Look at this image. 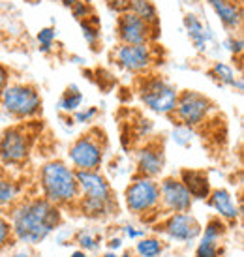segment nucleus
<instances>
[{
  "mask_svg": "<svg viewBox=\"0 0 244 257\" xmlns=\"http://www.w3.org/2000/svg\"><path fill=\"white\" fill-rule=\"evenodd\" d=\"M160 188V210L165 214L175 212H190L192 208V195L188 193L179 177H165L158 182Z\"/></svg>",
  "mask_w": 244,
  "mask_h": 257,
  "instance_id": "ddd939ff",
  "label": "nucleus"
},
{
  "mask_svg": "<svg viewBox=\"0 0 244 257\" xmlns=\"http://www.w3.org/2000/svg\"><path fill=\"white\" fill-rule=\"evenodd\" d=\"M154 229L173 240L190 242V240H195L197 236H201L203 225L190 212H175V214L165 216V220L158 221Z\"/></svg>",
  "mask_w": 244,
  "mask_h": 257,
  "instance_id": "9b49d317",
  "label": "nucleus"
},
{
  "mask_svg": "<svg viewBox=\"0 0 244 257\" xmlns=\"http://www.w3.org/2000/svg\"><path fill=\"white\" fill-rule=\"evenodd\" d=\"M98 114H100V109L90 105V107H85V109H77L73 113V120L77 122V124H92L98 118Z\"/></svg>",
  "mask_w": 244,
  "mask_h": 257,
  "instance_id": "c85d7f7f",
  "label": "nucleus"
},
{
  "mask_svg": "<svg viewBox=\"0 0 244 257\" xmlns=\"http://www.w3.org/2000/svg\"><path fill=\"white\" fill-rule=\"evenodd\" d=\"M34 137L29 126L17 124L0 134V162L6 165H23L30 156Z\"/></svg>",
  "mask_w": 244,
  "mask_h": 257,
  "instance_id": "9d476101",
  "label": "nucleus"
},
{
  "mask_svg": "<svg viewBox=\"0 0 244 257\" xmlns=\"http://www.w3.org/2000/svg\"><path fill=\"white\" fill-rule=\"evenodd\" d=\"M79 25H81V30H83V38L90 45V49H98V43L101 40V27L96 14L83 19V21H79Z\"/></svg>",
  "mask_w": 244,
  "mask_h": 257,
  "instance_id": "b1692460",
  "label": "nucleus"
},
{
  "mask_svg": "<svg viewBox=\"0 0 244 257\" xmlns=\"http://www.w3.org/2000/svg\"><path fill=\"white\" fill-rule=\"evenodd\" d=\"M60 2H62V6H64V8H68V10H70V8H72L73 4H75V2H77V0H60Z\"/></svg>",
  "mask_w": 244,
  "mask_h": 257,
  "instance_id": "e433bc0d",
  "label": "nucleus"
},
{
  "mask_svg": "<svg viewBox=\"0 0 244 257\" xmlns=\"http://www.w3.org/2000/svg\"><path fill=\"white\" fill-rule=\"evenodd\" d=\"M107 150V137L100 128L81 134L68 149L70 164L75 171H100Z\"/></svg>",
  "mask_w": 244,
  "mask_h": 257,
  "instance_id": "20e7f679",
  "label": "nucleus"
},
{
  "mask_svg": "<svg viewBox=\"0 0 244 257\" xmlns=\"http://www.w3.org/2000/svg\"><path fill=\"white\" fill-rule=\"evenodd\" d=\"M225 47L233 53V55H242V38L240 36H235V34H231L227 40H225Z\"/></svg>",
  "mask_w": 244,
  "mask_h": 257,
  "instance_id": "7c9ffc66",
  "label": "nucleus"
},
{
  "mask_svg": "<svg viewBox=\"0 0 244 257\" xmlns=\"http://www.w3.org/2000/svg\"><path fill=\"white\" fill-rule=\"evenodd\" d=\"M179 179L192 195V199H207L212 192L210 179L203 169H182Z\"/></svg>",
  "mask_w": 244,
  "mask_h": 257,
  "instance_id": "dca6fc26",
  "label": "nucleus"
},
{
  "mask_svg": "<svg viewBox=\"0 0 244 257\" xmlns=\"http://www.w3.org/2000/svg\"><path fill=\"white\" fill-rule=\"evenodd\" d=\"M12 231L14 238L21 242L38 244L57 231L62 223V212L43 197L17 201L12 207Z\"/></svg>",
  "mask_w": 244,
  "mask_h": 257,
  "instance_id": "f257e3e1",
  "label": "nucleus"
},
{
  "mask_svg": "<svg viewBox=\"0 0 244 257\" xmlns=\"http://www.w3.org/2000/svg\"><path fill=\"white\" fill-rule=\"evenodd\" d=\"M208 77L212 79L214 83L222 86H231V88H237L238 92H242V77L235 73V70L225 62H214V64L208 68Z\"/></svg>",
  "mask_w": 244,
  "mask_h": 257,
  "instance_id": "aec40b11",
  "label": "nucleus"
},
{
  "mask_svg": "<svg viewBox=\"0 0 244 257\" xmlns=\"http://www.w3.org/2000/svg\"><path fill=\"white\" fill-rule=\"evenodd\" d=\"M208 205L210 208H214L218 218L223 221H237L238 220V214H240V210H238L237 203L233 199V195H231L227 190H223V188H218V190H212L210 195L207 197Z\"/></svg>",
  "mask_w": 244,
  "mask_h": 257,
  "instance_id": "6ab92c4d",
  "label": "nucleus"
},
{
  "mask_svg": "<svg viewBox=\"0 0 244 257\" xmlns=\"http://www.w3.org/2000/svg\"><path fill=\"white\" fill-rule=\"evenodd\" d=\"M105 4H107L109 10H113V12H116V14L120 15L130 10L132 0H105Z\"/></svg>",
  "mask_w": 244,
  "mask_h": 257,
  "instance_id": "473e14b6",
  "label": "nucleus"
},
{
  "mask_svg": "<svg viewBox=\"0 0 244 257\" xmlns=\"http://www.w3.org/2000/svg\"><path fill=\"white\" fill-rule=\"evenodd\" d=\"M42 96L30 83H10L0 96V107L15 120H32L42 114Z\"/></svg>",
  "mask_w": 244,
  "mask_h": 257,
  "instance_id": "423d86ee",
  "label": "nucleus"
},
{
  "mask_svg": "<svg viewBox=\"0 0 244 257\" xmlns=\"http://www.w3.org/2000/svg\"><path fill=\"white\" fill-rule=\"evenodd\" d=\"M75 242L79 244V248L83 251H98L101 246V236H98L88 229H83L75 235Z\"/></svg>",
  "mask_w": 244,
  "mask_h": 257,
  "instance_id": "a878e982",
  "label": "nucleus"
},
{
  "mask_svg": "<svg viewBox=\"0 0 244 257\" xmlns=\"http://www.w3.org/2000/svg\"><path fill=\"white\" fill-rule=\"evenodd\" d=\"M79 184V199L75 207L90 220H101L116 214V199L111 182L100 171H75Z\"/></svg>",
  "mask_w": 244,
  "mask_h": 257,
  "instance_id": "f03ea898",
  "label": "nucleus"
},
{
  "mask_svg": "<svg viewBox=\"0 0 244 257\" xmlns=\"http://www.w3.org/2000/svg\"><path fill=\"white\" fill-rule=\"evenodd\" d=\"M227 233L225 221L218 216L210 218L205 225V231H201V242L197 244L195 257H220V242Z\"/></svg>",
  "mask_w": 244,
  "mask_h": 257,
  "instance_id": "2eb2a0df",
  "label": "nucleus"
},
{
  "mask_svg": "<svg viewBox=\"0 0 244 257\" xmlns=\"http://www.w3.org/2000/svg\"><path fill=\"white\" fill-rule=\"evenodd\" d=\"M212 111H214V103L205 94L197 90H182L179 92L173 116L177 118L179 126L194 130L201 126L203 122H207Z\"/></svg>",
  "mask_w": 244,
  "mask_h": 257,
  "instance_id": "6e6552de",
  "label": "nucleus"
},
{
  "mask_svg": "<svg viewBox=\"0 0 244 257\" xmlns=\"http://www.w3.org/2000/svg\"><path fill=\"white\" fill-rule=\"evenodd\" d=\"M116 40L118 43H128V45H141V43H152L158 38L160 29H154L151 25L141 21L130 12H124L116 17L115 25Z\"/></svg>",
  "mask_w": 244,
  "mask_h": 257,
  "instance_id": "f8f14e48",
  "label": "nucleus"
},
{
  "mask_svg": "<svg viewBox=\"0 0 244 257\" xmlns=\"http://www.w3.org/2000/svg\"><path fill=\"white\" fill-rule=\"evenodd\" d=\"M164 242L158 236H143L136 244V253L139 257H162L164 253Z\"/></svg>",
  "mask_w": 244,
  "mask_h": 257,
  "instance_id": "393cba45",
  "label": "nucleus"
},
{
  "mask_svg": "<svg viewBox=\"0 0 244 257\" xmlns=\"http://www.w3.org/2000/svg\"><path fill=\"white\" fill-rule=\"evenodd\" d=\"M14 240V231H12V223L6 216L0 212V251L8 248Z\"/></svg>",
  "mask_w": 244,
  "mask_h": 257,
  "instance_id": "cd10ccee",
  "label": "nucleus"
},
{
  "mask_svg": "<svg viewBox=\"0 0 244 257\" xmlns=\"http://www.w3.org/2000/svg\"><path fill=\"white\" fill-rule=\"evenodd\" d=\"M70 12H72V15L77 19V21H83V19H86V17L94 15V8L88 0H77V2L70 8Z\"/></svg>",
  "mask_w": 244,
  "mask_h": 257,
  "instance_id": "c756f323",
  "label": "nucleus"
},
{
  "mask_svg": "<svg viewBox=\"0 0 244 257\" xmlns=\"http://www.w3.org/2000/svg\"><path fill=\"white\" fill-rule=\"evenodd\" d=\"M136 177L156 179L162 175L165 167V149L164 143L158 139H152L137 150L136 154Z\"/></svg>",
  "mask_w": 244,
  "mask_h": 257,
  "instance_id": "4468645a",
  "label": "nucleus"
},
{
  "mask_svg": "<svg viewBox=\"0 0 244 257\" xmlns=\"http://www.w3.org/2000/svg\"><path fill=\"white\" fill-rule=\"evenodd\" d=\"M124 203L134 216H158L160 188L156 179L134 177V180L124 190Z\"/></svg>",
  "mask_w": 244,
  "mask_h": 257,
  "instance_id": "0eeeda50",
  "label": "nucleus"
},
{
  "mask_svg": "<svg viewBox=\"0 0 244 257\" xmlns=\"http://www.w3.org/2000/svg\"><path fill=\"white\" fill-rule=\"evenodd\" d=\"M118 257H136V253H134L132 250H126V251H122V253Z\"/></svg>",
  "mask_w": 244,
  "mask_h": 257,
  "instance_id": "58836bf2",
  "label": "nucleus"
},
{
  "mask_svg": "<svg viewBox=\"0 0 244 257\" xmlns=\"http://www.w3.org/2000/svg\"><path fill=\"white\" fill-rule=\"evenodd\" d=\"M120 246H122V238H120V236H116V238H111V240L107 242V248L111 251L120 250Z\"/></svg>",
  "mask_w": 244,
  "mask_h": 257,
  "instance_id": "c9c22d12",
  "label": "nucleus"
},
{
  "mask_svg": "<svg viewBox=\"0 0 244 257\" xmlns=\"http://www.w3.org/2000/svg\"><path fill=\"white\" fill-rule=\"evenodd\" d=\"M137 96L149 111L169 116L175 111L179 90L164 77L154 73H145L137 77Z\"/></svg>",
  "mask_w": 244,
  "mask_h": 257,
  "instance_id": "39448f33",
  "label": "nucleus"
},
{
  "mask_svg": "<svg viewBox=\"0 0 244 257\" xmlns=\"http://www.w3.org/2000/svg\"><path fill=\"white\" fill-rule=\"evenodd\" d=\"M111 57L120 70L134 75L151 73L152 66L156 64V49L152 43H141V45L118 43L111 53Z\"/></svg>",
  "mask_w": 244,
  "mask_h": 257,
  "instance_id": "1a4fd4ad",
  "label": "nucleus"
},
{
  "mask_svg": "<svg viewBox=\"0 0 244 257\" xmlns=\"http://www.w3.org/2000/svg\"><path fill=\"white\" fill-rule=\"evenodd\" d=\"M124 235L128 236V238H132V240H139V238L145 236V231L136 229L134 225H126V227H124Z\"/></svg>",
  "mask_w": 244,
  "mask_h": 257,
  "instance_id": "f704fd0d",
  "label": "nucleus"
},
{
  "mask_svg": "<svg viewBox=\"0 0 244 257\" xmlns=\"http://www.w3.org/2000/svg\"><path fill=\"white\" fill-rule=\"evenodd\" d=\"M70 257H88V253H86V251H83V250H77V251H73Z\"/></svg>",
  "mask_w": 244,
  "mask_h": 257,
  "instance_id": "4c0bfd02",
  "label": "nucleus"
},
{
  "mask_svg": "<svg viewBox=\"0 0 244 257\" xmlns=\"http://www.w3.org/2000/svg\"><path fill=\"white\" fill-rule=\"evenodd\" d=\"M182 25H184V30H186L188 38L192 45L195 47L197 53H207L208 43L212 40V32L208 27L203 25V21L197 17L195 14H186L182 17Z\"/></svg>",
  "mask_w": 244,
  "mask_h": 257,
  "instance_id": "a211bd4d",
  "label": "nucleus"
},
{
  "mask_svg": "<svg viewBox=\"0 0 244 257\" xmlns=\"http://www.w3.org/2000/svg\"><path fill=\"white\" fill-rule=\"evenodd\" d=\"M36 40L43 53H51L53 45H55V40H57V29L55 27H45V29H42L38 32Z\"/></svg>",
  "mask_w": 244,
  "mask_h": 257,
  "instance_id": "bb28decb",
  "label": "nucleus"
},
{
  "mask_svg": "<svg viewBox=\"0 0 244 257\" xmlns=\"http://www.w3.org/2000/svg\"><path fill=\"white\" fill-rule=\"evenodd\" d=\"M40 188L43 199L55 207H75L79 199L77 173L62 160H51L40 169Z\"/></svg>",
  "mask_w": 244,
  "mask_h": 257,
  "instance_id": "7ed1b4c3",
  "label": "nucleus"
},
{
  "mask_svg": "<svg viewBox=\"0 0 244 257\" xmlns=\"http://www.w3.org/2000/svg\"><path fill=\"white\" fill-rule=\"evenodd\" d=\"M175 141L179 145H182V147L190 145V141H192V130L184 128V126H179L177 132H175Z\"/></svg>",
  "mask_w": 244,
  "mask_h": 257,
  "instance_id": "2f4dec72",
  "label": "nucleus"
},
{
  "mask_svg": "<svg viewBox=\"0 0 244 257\" xmlns=\"http://www.w3.org/2000/svg\"><path fill=\"white\" fill-rule=\"evenodd\" d=\"M130 14H134L136 17H139L141 21H145L147 25H151L154 29H160V14L158 8L152 0H132L130 4Z\"/></svg>",
  "mask_w": 244,
  "mask_h": 257,
  "instance_id": "412c9836",
  "label": "nucleus"
},
{
  "mask_svg": "<svg viewBox=\"0 0 244 257\" xmlns=\"http://www.w3.org/2000/svg\"><path fill=\"white\" fill-rule=\"evenodd\" d=\"M10 77H12V72L4 64H0V96L4 92V88L10 85Z\"/></svg>",
  "mask_w": 244,
  "mask_h": 257,
  "instance_id": "72a5a7b5",
  "label": "nucleus"
},
{
  "mask_svg": "<svg viewBox=\"0 0 244 257\" xmlns=\"http://www.w3.org/2000/svg\"><path fill=\"white\" fill-rule=\"evenodd\" d=\"M101 257H118V255H116V251H107V253H103Z\"/></svg>",
  "mask_w": 244,
  "mask_h": 257,
  "instance_id": "ea45409f",
  "label": "nucleus"
},
{
  "mask_svg": "<svg viewBox=\"0 0 244 257\" xmlns=\"http://www.w3.org/2000/svg\"><path fill=\"white\" fill-rule=\"evenodd\" d=\"M81 105H83V92L79 90V86H66L60 100H58V109L66 114H73L77 109H81Z\"/></svg>",
  "mask_w": 244,
  "mask_h": 257,
  "instance_id": "4be33fe9",
  "label": "nucleus"
},
{
  "mask_svg": "<svg viewBox=\"0 0 244 257\" xmlns=\"http://www.w3.org/2000/svg\"><path fill=\"white\" fill-rule=\"evenodd\" d=\"M214 14L220 17V23L231 32L240 29L242 25V8L237 0H207Z\"/></svg>",
  "mask_w": 244,
  "mask_h": 257,
  "instance_id": "f3484780",
  "label": "nucleus"
},
{
  "mask_svg": "<svg viewBox=\"0 0 244 257\" xmlns=\"http://www.w3.org/2000/svg\"><path fill=\"white\" fill-rule=\"evenodd\" d=\"M19 192H21V188L14 179L0 175V208L14 207L19 201Z\"/></svg>",
  "mask_w": 244,
  "mask_h": 257,
  "instance_id": "5701e85b",
  "label": "nucleus"
}]
</instances>
